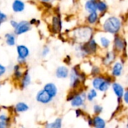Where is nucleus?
<instances>
[{"label":"nucleus","instance_id":"f257e3e1","mask_svg":"<svg viewBox=\"0 0 128 128\" xmlns=\"http://www.w3.org/2000/svg\"><path fill=\"white\" fill-rule=\"evenodd\" d=\"M74 38L77 43L84 44L92 39L93 30L89 26H81L73 31Z\"/></svg>","mask_w":128,"mask_h":128},{"label":"nucleus","instance_id":"f03ea898","mask_svg":"<svg viewBox=\"0 0 128 128\" xmlns=\"http://www.w3.org/2000/svg\"><path fill=\"white\" fill-rule=\"evenodd\" d=\"M122 27V22L119 18L116 16H110L107 18L103 25L104 32L110 34H117Z\"/></svg>","mask_w":128,"mask_h":128},{"label":"nucleus","instance_id":"7ed1b4c3","mask_svg":"<svg viewBox=\"0 0 128 128\" xmlns=\"http://www.w3.org/2000/svg\"><path fill=\"white\" fill-rule=\"evenodd\" d=\"M17 54V62L21 65H24L26 62V59L30 55V50L28 47L24 44H19L16 47Z\"/></svg>","mask_w":128,"mask_h":128},{"label":"nucleus","instance_id":"20e7f679","mask_svg":"<svg viewBox=\"0 0 128 128\" xmlns=\"http://www.w3.org/2000/svg\"><path fill=\"white\" fill-rule=\"evenodd\" d=\"M62 30V21L59 14H56L51 18L50 31L54 34H59Z\"/></svg>","mask_w":128,"mask_h":128},{"label":"nucleus","instance_id":"39448f33","mask_svg":"<svg viewBox=\"0 0 128 128\" xmlns=\"http://www.w3.org/2000/svg\"><path fill=\"white\" fill-rule=\"evenodd\" d=\"M32 28V26L30 24L29 21L27 20H21L18 22L17 26L15 28H14V33L16 35H21L23 34H26L31 31Z\"/></svg>","mask_w":128,"mask_h":128},{"label":"nucleus","instance_id":"423d86ee","mask_svg":"<svg viewBox=\"0 0 128 128\" xmlns=\"http://www.w3.org/2000/svg\"><path fill=\"white\" fill-rule=\"evenodd\" d=\"M86 100V93H85L84 92H79L77 90L76 94L70 102L72 107L80 108L85 104Z\"/></svg>","mask_w":128,"mask_h":128},{"label":"nucleus","instance_id":"0eeeda50","mask_svg":"<svg viewBox=\"0 0 128 128\" xmlns=\"http://www.w3.org/2000/svg\"><path fill=\"white\" fill-rule=\"evenodd\" d=\"M35 100L37 102H38L40 104H48L52 101L53 98H51L44 89H41L37 93V94L35 96Z\"/></svg>","mask_w":128,"mask_h":128},{"label":"nucleus","instance_id":"6e6552de","mask_svg":"<svg viewBox=\"0 0 128 128\" xmlns=\"http://www.w3.org/2000/svg\"><path fill=\"white\" fill-rule=\"evenodd\" d=\"M112 91H113L115 95L117 98L118 104H120L121 101L122 100L123 95H124V87L120 83L115 82H113L112 84Z\"/></svg>","mask_w":128,"mask_h":128},{"label":"nucleus","instance_id":"1a4fd4ad","mask_svg":"<svg viewBox=\"0 0 128 128\" xmlns=\"http://www.w3.org/2000/svg\"><path fill=\"white\" fill-rule=\"evenodd\" d=\"M31 82H32V77L29 74L28 69H26L24 70L22 77L20 81V87L21 89L26 88L31 84Z\"/></svg>","mask_w":128,"mask_h":128},{"label":"nucleus","instance_id":"9d476101","mask_svg":"<svg viewBox=\"0 0 128 128\" xmlns=\"http://www.w3.org/2000/svg\"><path fill=\"white\" fill-rule=\"evenodd\" d=\"M55 74L58 79H66L70 75V70L67 66H58L56 70Z\"/></svg>","mask_w":128,"mask_h":128},{"label":"nucleus","instance_id":"9b49d317","mask_svg":"<svg viewBox=\"0 0 128 128\" xmlns=\"http://www.w3.org/2000/svg\"><path fill=\"white\" fill-rule=\"evenodd\" d=\"M43 89L52 98H56L58 94V88L53 82H48L45 84Z\"/></svg>","mask_w":128,"mask_h":128},{"label":"nucleus","instance_id":"f8f14e48","mask_svg":"<svg viewBox=\"0 0 128 128\" xmlns=\"http://www.w3.org/2000/svg\"><path fill=\"white\" fill-rule=\"evenodd\" d=\"M12 10L16 13H22L26 9V3L22 0H14L11 4Z\"/></svg>","mask_w":128,"mask_h":128},{"label":"nucleus","instance_id":"ddd939ff","mask_svg":"<svg viewBox=\"0 0 128 128\" xmlns=\"http://www.w3.org/2000/svg\"><path fill=\"white\" fill-rule=\"evenodd\" d=\"M124 69L123 64L120 62H116L112 68V76L114 77H118L122 74Z\"/></svg>","mask_w":128,"mask_h":128},{"label":"nucleus","instance_id":"4468645a","mask_svg":"<svg viewBox=\"0 0 128 128\" xmlns=\"http://www.w3.org/2000/svg\"><path fill=\"white\" fill-rule=\"evenodd\" d=\"M22 66L20 64H16L13 67V79L15 81H20V80L22 77L24 70H22Z\"/></svg>","mask_w":128,"mask_h":128},{"label":"nucleus","instance_id":"2eb2a0df","mask_svg":"<svg viewBox=\"0 0 128 128\" xmlns=\"http://www.w3.org/2000/svg\"><path fill=\"white\" fill-rule=\"evenodd\" d=\"M114 48L117 52L123 51L125 48V41L119 35H116L114 38Z\"/></svg>","mask_w":128,"mask_h":128},{"label":"nucleus","instance_id":"dca6fc26","mask_svg":"<svg viewBox=\"0 0 128 128\" xmlns=\"http://www.w3.org/2000/svg\"><path fill=\"white\" fill-rule=\"evenodd\" d=\"M5 44L8 46H14L16 44V35L14 32H8L4 34Z\"/></svg>","mask_w":128,"mask_h":128},{"label":"nucleus","instance_id":"f3484780","mask_svg":"<svg viewBox=\"0 0 128 128\" xmlns=\"http://www.w3.org/2000/svg\"><path fill=\"white\" fill-rule=\"evenodd\" d=\"M93 119V128H106V121L100 116H95L92 118Z\"/></svg>","mask_w":128,"mask_h":128},{"label":"nucleus","instance_id":"a211bd4d","mask_svg":"<svg viewBox=\"0 0 128 128\" xmlns=\"http://www.w3.org/2000/svg\"><path fill=\"white\" fill-rule=\"evenodd\" d=\"M11 123L10 117L6 114H0V128H9Z\"/></svg>","mask_w":128,"mask_h":128},{"label":"nucleus","instance_id":"6ab92c4d","mask_svg":"<svg viewBox=\"0 0 128 128\" xmlns=\"http://www.w3.org/2000/svg\"><path fill=\"white\" fill-rule=\"evenodd\" d=\"M116 57V52L114 51H110V52H108L106 54V56H104V60H103L104 64L106 66H110L115 61Z\"/></svg>","mask_w":128,"mask_h":128},{"label":"nucleus","instance_id":"aec40b11","mask_svg":"<svg viewBox=\"0 0 128 128\" xmlns=\"http://www.w3.org/2000/svg\"><path fill=\"white\" fill-rule=\"evenodd\" d=\"M85 10L88 13L97 11V0H88L85 3Z\"/></svg>","mask_w":128,"mask_h":128},{"label":"nucleus","instance_id":"412c9836","mask_svg":"<svg viewBox=\"0 0 128 128\" xmlns=\"http://www.w3.org/2000/svg\"><path fill=\"white\" fill-rule=\"evenodd\" d=\"M112 79L111 76H105V80L100 85L98 91L101 92H106L110 88L112 84Z\"/></svg>","mask_w":128,"mask_h":128},{"label":"nucleus","instance_id":"4be33fe9","mask_svg":"<svg viewBox=\"0 0 128 128\" xmlns=\"http://www.w3.org/2000/svg\"><path fill=\"white\" fill-rule=\"evenodd\" d=\"M28 109H29L28 105L25 102H18L14 107V110L17 113L26 112L28 110Z\"/></svg>","mask_w":128,"mask_h":128},{"label":"nucleus","instance_id":"5701e85b","mask_svg":"<svg viewBox=\"0 0 128 128\" xmlns=\"http://www.w3.org/2000/svg\"><path fill=\"white\" fill-rule=\"evenodd\" d=\"M62 119L61 118H57L55 121L52 122L46 123L44 128H62Z\"/></svg>","mask_w":128,"mask_h":128},{"label":"nucleus","instance_id":"b1692460","mask_svg":"<svg viewBox=\"0 0 128 128\" xmlns=\"http://www.w3.org/2000/svg\"><path fill=\"white\" fill-rule=\"evenodd\" d=\"M105 80V76H95L93 80H92V86H93V88L96 89V90H98L100 85L102 84V82L104 81Z\"/></svg>","mask_w":128,"mask_h":128},{"label":"nucleus","instance_id":"393cba45","mask_svg":"<svg viewBox=\"0 0 128 128\" xmlns=\"http://www.w3.org/2000/svg\"><path fill=\"white\" fill-rule=\"evenodd\" d=\"M98 20V14L97 11L89 13L88 16H87V22L90 25H93V24L96 23Z\"/></svg>","mask_w":128,"mask_h":128},{"label":"nucleus","instance_id":"a878e982","mask_svg":"<svg viewBox=\"0 0 128 128\" xmlns=\"http://www.w3.org/2000/svg\"><path fill=\"white\" fill-rule=\"evenodd\" d=\"M98 97V92L94 88H92L88 91V92L86 94V100L89 102L93 101L96 98Z\"/></svg>","mask_w":128,"mask_h":128},{"label":"nucleus","instance_id":"bb28decb","mask_svg":"<svg viewBox=\"0 0 128 128\" xmlns=\"http://www.w3.org/2000/svg\"><path fill=\"white\" fill-rule=\"evenodd\" d=\"M107 9V4L103 1H97V10H99L100 13L105 12Z\"/></svg>","mask_w":128,"mask_h":128},{"label":"nucleus","instance_id":"cd10ccee","mask_svg":"<svg viewBox=\"0 0 128 128\" xmlns=\"http://www.w3.org/2000/svg\"><path fill=\"white\" fill-rule=\"evenodd\" d=\"M100 44L101 46L105 48V49H107L110 46V44H111V41L110 40L106 37V36H103V37H100Z\"/></svg>","mask_w":128,"mask_h":128},{"label":"nucleus","instance_id":"c85d7f7f","mask_svg":"<svg viewBox=\"0 0 128 128\" xmlns=\"http://www.w3.org/2000/svg\"><path fill=\"white\" fill-rule=\"evenodd\" d=\"M103 110H104V108L101 105L94 104L93 106V111H94V113L95 116H99L100 113L103 112Z\"/></svg>","mask_w":128,"mask_h":128},{"label":"nucleus","instance_id":"c756f323","mask_svg":"<svg viewBox=\"0 0 128 128\" xmlns=\"http://www.w3.org/2000/svg\"><path fill=\"white\" fill-rule=\"evenodd\" d=\"M50 46H47V45H45V46L43 47L42 50H41L40 56H41L42 58H46V57L50 54Z\"/></svg>","mask_w":128,"mask_h":128},{"label":"nucleus","instance_id":"7c9ffc66","mask_svg":"<svg viewBox=\"0 0 128 128\" xmlns=\"http://www.w3.org/2000/svg\"><path fill=\"white\" fill-rule=\"evenodd\" d=\"M100 73V68L98 67V66H93L92 68V70H91V74L93 76H99Z\"/></svg>","mask_w":128,"mask_h":128},{"label":"nucleus","instance_id":"2f4dec72","mask_svg":"<svg viewBox=\"0 0 128 128\" xmlns=\"http://www.w3.org/2000/svg\"><path fill=\"white\" fill-rule=\"evenodd\" d=\"M7 20H8V15L0 10V25H2L4 22H6Z\"/></svg>","mask_w":128,"mask_h":128},{"label":"nucleus","instance_id":"473e14b6","mask_svg":"<svg viewBox=\"0 0 128 128\" xmlns=\"http://www.w3.org/2000/svg\"><path fill=\"white\" fill-rule=\"evenodd\" d=\"M7 71V68L5 66H4L3 64H0V77L3 76L4 75V74Z\"/></svg>","mask_w":128,"mask_h":128},{"label":"nucleus","instance_id":"72a5a7b5","mask_svg":"<svg viewBox=\"0 0 128 128\" xmlns=\"http://www.w3.org/2000/svg\"><path fill=\"white\" fill-rule=\"evenodd\" d=\"M75 114H76V118H79V117L82 116L84 115V112H83L82 110H81V109H80V108H77V109L76 110V111H75Z\"/></svg>","mask_w":128,"mask_h":128},{"label":"nucleus","instance_id":"f704fd0d","mask_svg":"<svg viewBox=\"0 0 128 128\" xmlns=\"http://www.w3.org/2000/svg\"><path fill=\"white\" fill-rule=\"evenodd\" d=\"M124 100V104L128 105V88H127L126 91H124V95H123V98H122V101Z\"/></svg>","mask_w":128,"mask_h":128},{"label":"nucleus","instance_id":"c9c22d12","mask_svg":"<svg viewBox=\"0 0 128 128\" xmlns=\"http://www.w3.org/2000/svg\"><path fill=\"white\" fill-rule=\"evenodd\" d=\"M29 22L32 26H34V25H39L40 24V21L38 20L36 18H32L29 20Z\"/></svg>","mask_w":128,"mask_h":128},{"label":"nucleus","instance_id":"e433bc0d","mask_svg":"<svg viewBox=\"0 0 128 128\" xmlns=\"http://www.w3.org/2000/svg\"><path fill=\"white\" fill-rule=\"evenodd\" d=\"M17 24H18V22L16 20H10V25L13 28H15L16 26H17Z\"/></svg>","mask_w":128,"mask_h":128},{"label":"nucleus","instance_id":"4c0bfd02","mask_svg":"<svg viewBox=\"0 0 128 128\" xmlns=\"http://www.w3.org/2000/svg\"><path fill=\"white\" fill-rule=\"evenodd\" d=\"M64 62L66 64H68V65L70 64V56H67L64 58Z\"/></svg>","mask_w":128,"mask_h":128},{"label":"nucleus","instance_id":"58836bf2","mask_svg":"<svg viewBox=\"0 0 128 128\" xmlns=\"http://www.w3.org/2000/svg\"><path fill=\"white\" fill-rule=\"evenodd\" d=\"M41 3H51L54 0H39Z\"/></svg>","mask_w":128,"mask_h":128},{"label":"nucleus","instance_id":"ea45409f","mask_svg":"<svg viewBox=\"0 0 128 128\" xmlns=\"http://www.w3.org/2000/svg\"><path fill=\"white\" fill-rule=\"evenodd\" d=\"M0 86H1V82H0Z\"/></svg>","mask_w":128,"mask_h":128},{"label":"nucleus","instance_id":"a19ab883","mask_svg":"<svg viewBox=\"0 0 128 128\" xmlns=\"http://www.w3.org/2000/svg\"><path fill=\"white\" fill-rule=\"evenodd\" d=\"M127 127H128V125H127Z\"/></svg>","mask_w":128,"mask_h":128},{"label":"nucleus","instance_id":"79ce46f5","mask_svg":"<svg viewBox=\"0 0 128 128\" xmlns=\"http://www.w3.org/2000/svg\"><path fill=\"white\" fill-rule=\"evenodd\" d=\"M0 27H1V25H0Z\"/></svg>","mask_w":128,"mask_h":128},{"label":"nucleus","instance_id":"37998d69","mask_svg":"<svg viewBox=\"0 0 128 128\" xmlns=\"http://www.w3.org/2000/svg\"><path fill=\"white\" fill-rule=\"evenodd\" d=\"M127 128H128V127H127Z\"/></svg>","mask_w":128,"mask_h":128}]
</instances>
